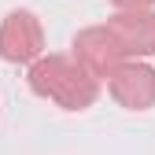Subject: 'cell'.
<instances>
[{"instance_id":"3957f363","label":"cell","mask_w":155,"mask_h":155,"mask_svg":"<svg viewBox=\"0 0 155 155\" xmlns=\"http://www.w3.org/2000/svg\"><path fill=\"white\" fill-rule=\"evenodd\" d=\"M70 48H74V59L81 63L96 81H100V78H107V81H111L114 70L126 63L122 45H118V37L107 30V22H104V26H85V30H78Z\"/></svg>"},{"instance_id":"5b68a950","label":"cell","mask_w":155,"mask_h":155,"mask_svg":"<svg viewBox=\"0 0 155 155\" xmlns=\"http://www.w3.org/2000/svg\"><path fill=\"white\" fill-rule=\"evenodd\" d=\"M107 30L118 37L126 59L155 55V11H118L107 18Z\"/></svg>"},{"instance_id":"6da1fadb","label":"cell","mask_w":155,"mask_h":155,"mask_svg":"<svg viewBox=\"0 0 155 155\" xmlns=\"http://www.w3.org/2000/svg\"><path fill=\"white\" fill-rule=\"evenodd\" d=\"M30 92L41 96V100H52L63 111H85L96 104L100 96V81L74 59V55H41L30 74Z\"/></svg>"},{"instance_id":"7a4b0ae2","label":"cell","mask_w":155,"mask_h":155,"mask_svg":"<svg viewBox=\"0 0 155 155\" xmlns=\"http://www.w3.org/2000/svg\"><path fill=\"white\" fill-rule=\"evenodd\" d=\"M45 55V30H41V18L33 11L18 8L11 15H4L0 22V59L8 63H37Z\"/></svg>"},{"instance_id":"8992f818","label":"cell","mask_w":155,"mask_h":155,"mask_svg":"<svg viewBox=\"0 0 155 155\" xmlns=\"http://www.w3.org/2000/svg\"><path fill=\"white\" fill-rule=\"evenodd\" d=\"M118 11H151V4L155 0H111Z\"/></svg>"},{"instance_id":"277c9868","label":"cell","mask_w":155,"mask_h":155,"mask_svg":"<svg viewBox=\"0 0 155 155\" xmlns=\"http://www.w3.org/2000/svg\"><path fill=\"white\" fill-rule=\"evenodd\" d=\"M114 104L126 111H151L155 107V70L148 63H122L114 70V78L107 81Z\"/></svg>"}]
</instances>
